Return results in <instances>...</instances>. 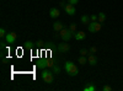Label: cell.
<instances>
[{"label":"cell","instance_id":"obj_1","mask_svg":"<svg viewBox=\"0 0 123 91\" xmlns=\"http://www.w3.org/2000/svg\"><path fill=\"white\" fill-rule=\"evenodd\" d=\"M64 69L69 76H76L79 74V69L73 62H65L64 63Z\"/></svg>","mask_w":123,"mask_h":91},{"label":"cell","instance_id":"obj_2","mask_svg":"<svg viewBox=\"0 0 123 91\" xmlns=\"http://www.w3.org/2000/svg\"><path fill=\"white\" fill-rule=\"evenodd\" d=\"M53 72L52 69H43L42 70V74H41V78L42 80L46 83V84H52L53 80H54V76H53Z\"/></svg>","mask_w":123,"mask_h":91},{"label":"cell","instance_id":"obj_3","mask_svg":"<svg viewBox=\"0 0 123 91\" xmlns=\"http://www.w3.org/2000/svg\"><path fill=\"white\" fill-rule=\"evenodd\" d=\"M101 28H102V24L98 22V21H91L87 25V30L90 32H92V33H96V32L101 31Z\"/></svg>","mask_w":123,"mask_h":91},{"label":"cell","instance_id":"obj_4","mask_svg":"<svg viewBox=\"0 0 123 91\" xmlns=\"http://www.w3.org/2000/svg\"><path fill=\"white\" fill-rule=\"evenodd\" d=\"M59 33H60V38L63 39L64 42H69V41H70V38L74 36V33L71 32L69 28H65V27H64L63 30H62V31H60Z\"/></svg>","mask_w":123,"mask_h":91},{"label":"cell","instance_id":"obj_5","mask_svg":"<svg viewBox=\"0 0 123 91\" xmlns=\"http://www.w3.org/2000/svg\"><path fill=\"white\" fill-rule=\"evenodd\" d=\"M57 50L59 53H68L70 50V46L68 43H59L57 46Z\"/></svg>","mask_w":123,"mask_h":91},{"label":"cell","instance_id":"obj_6","mask_svg":"<svg viewBox=\"0 0 123 91\" xmlns=\"http://www.w3.org/2000/svg\"><path fill=\"white\" fill-rule=\"evenodd\" d=\"M5 39H6V42L10 43V44H11V43H15V42H16V39H17V33H15V32L6 33Z\"/></svg>","mask_w":123,"mask_h":91},{"label":"cell","instance_id":"obj_7","mask_svg":"<svg viewBox=\"0 0 123 91\" xmlns=\"http://www.w3.org/2000/svg\"><path fill=\"white\" fill-rule=\"evenodd\" d=\"M64 11H65L68 15H70V16L75 15V14H76V9H75V5H71V4H68V5H65V7H64Z\"/></svg>","mask_w":123,"mask_h":91},{"label":"cell","instance_id":"obj_8","mask_svg":"<svg viewBox=\"0 0 123 91\" xmlns=\"http://www.w3.org/2000/svg\"><path fill=\"white\" fill-rule=\"evenodd\" d=\"M97 62H98V59H97V57H96L95 54H89V55H87V63H89L91 67H95V65L97 64Z\"/></svg>","mask_w":123,"mask_h":91},{"label":"cell","instance_id":"obj_9","mask_svg":"<svg viewBox=\"0 0 123 91\" xmlns=\"http://www.w3.org/2000/svg\"><path fill=\"white\" fill-rule=\"evenodd\" d=\"M49 16L52 17V18H58L60 16V11H59V9L57 7H52L49 10Z\"/></svg>","mask_w":123,"mask_h":91},{"label":"cell","instance_id":"obj_10","mask_svg":"<svg viewBox=\"0 0 123 91\" xmlns=\"http://www.w3.org/2000/svg\"><path fill=\"white\" fill-rule=\"evenodd\" d=\"M63 28H64V24H63V22H60V21L53 22V30H54L55 32H60Z\"/></svg>","mask_w":123,"mask_h":91},{"label":"cell","instance_id":"obj_11","mask_svg":"<svg viewBox=\"0 0 123 91\" xmlns=\"http://www.w3.org/2000/svg\"><path fill=\"white\" fill-rule=\"evenodd\" d=\"M74 38L76 41H83V39L86 38V33L84 31H79V32H75L74 33Z\"/></svg>","mask_w":123,"mask_h":91},{"label":"cell","instance_id":"obj_12","mask_svg":"<svg viewBox=\"0 0 123 91\" xmlns=\"http://www.w3.org/2000/svg\"><path fill=\"white\" fill-rule=\"evenodd\" d=\"M80 21H81V24L83 25H89L90 22H91V18H90V16L89 15H83L81 16V18H80Z\"/></svg>","mask_w":123,"mask_h":91},{"label":"cell","instance_id":"obj_13","mask_svg":"<svg viewBox=\"0 0 123 91\" xmlns=\"http://www.w3.org/2000/svg\"><path fill=\"white\" fill-rule=\"evenodd\" d=\"M37 65V68H39V69H46V68H48V60H46V62H43V60H39V62L36 64Z\"/></svg>","mask_w":123,"mask_h":91},{"label":"cell","instance_id":"obj_14","mask_svg":"<svg viewBox=\"0 0 123 91\" xmlns=\"http://www.w3.org/2000/svg\"><path fill=\"white\" fill-rule=\"evenodd\" d=\"M97 16H98V20H97L98 22L104 24V22L106 21V14H105V12H98V14H97Z\"/></svg>","mask_w":123,"mask_h":91},{"label":"cell","instance_id":"obj_15","mask_svg":"<svg viewBox=\"0 0 123 91\" xmlns=\"http://www.w3.org/2000/svg\"><path fill=\"white\" fill-rule=\"evenodd\" d=\"M78 63H79V64H81V65L86 64V63H87V59H86V57H85V55H80V57L78 58Z\"/></svg>","mask_w":123,"mask_h":91},{"label":"cell","instance_id":"obj_16","mask_svg":"<svg viewBox=\"0 0 123 91\" xmlns=\"http://www.w3.org/2000/svg\"><path fill=\"white\" fill-rule=\"evenodd\" d=\"M50 69H52V72H53L54 74H59V73H60V70H62V69H60V67H59L58 64H54Z\"/></svg>","mask_w":123,"mask_h":91},{"label":"cell","instance_id":"obj_17","mask_svg":"<svg viewBox=\"0 0 123 91\" xmlns=\"http://www.w3.org/2000/svg\"><path fill=\"white\" fill-rule=\"evenodd\" d=\"M95 90H96V87L92 85V84H89V85H86L84 87V91H95Z\"/></svg>","mask_w":123,"mask_h":91},{"label":"cell","instance_id":"obj_18","mask_svg":"<svg viewBox=\"0 0 123 91\" xmlns=\"http://www.w3.org/2000/svg\"><path fill=\"white\" fill-rule=\"evenodd\" d=\"M80 55H85V57H87L89 54H91L90 53V50H87V49H85V48H83V49H80Z\"/></svg>","mask_w":123,"mask_h":91},{"label":"cell","instance_id":"obj_19","mask_svg":"<svg viewBox=\"0 0 123 91\" xmlns=\"http://www.w3.org/2000/svg\"><path fill=\"white\" fill-rule=\"evenodd\" d=\"M24 47H25V48H27V49H31V48L33 47L32 41H26V42H25V44H24Z\"/></svg>","mask_w":123,"mask_h":91},{"label":"cell","instance_id":"obj_20","mask_svg":"<svg viewBox=\"0 0 123 91\" xmlns=\"http://www.w3.org/2000/svg\"><path fill=\"white\" fill-rule=\"evenodd\" d=\"M69 30L73 33H75L76 32V24H70V26H69Z\"/></svg>","mask_w":123,"mask_h":91},{"label":"cell","instance_id":"obj_21","mask_svg":"<svg viewBox=\"0 0 123 91\" xmlns=\"http://www.w3.org/2000/svg\"><path fill=\"white\" fill-rule=\"evenodd\" d=\"M6 36V31H5V28H0V37H5Z\"/></svg>","mask_w":123,"mask_h":91},{"label":"cell","instance_id":"obj_22","mask_svg":"<svg viewBox=\"0 0 123 91\" xmlns=\"http://www.w3.org/2000/svg\"><path fill=\"white\" fill-rule=\"evenodd\" d=\"M102 90H104V91H112V87L110 85H105L104 87H102Z\"/></svg>","mask_w":123,"mask_h":91},{"label":"cell","instance_id":"obj_23","mask_svg":"<svg viewBox=\"0 0 123 91\" xmlns=\"http://www.w3.org/2000/svg\"><path fill=\"white\" fill-rule=\"evenodd\" d=\"M90 18H91V21H97L98 16L97 15H90Z\"/></svg>","mask_w":123,"mask_h":91},{"label":"cell","instance_id":"obj_24","mask_svg":"<svg viewBox=\"0 0 123 91\" xmlns=\"http://www.w3.org/2000/svg\"><path fill=\"white\" fill-rule=\"evenodd\" d=\"M79 3V0H68V4H71V5H76Z\"/></svg>","mask_w":123,"mask_h":91},{"label":"cell","instance_id":"obj_25","mask_svg":"<svg viewBox=\"0 0 123 91\" xmlns=\"http://www.w3.org/2000/svg\"><path fill=\"white\" fill-rule=\"evenodd\" d=\"M89 50H90V53H91V54H94V53L97 52V48H96V47H91Z\"/></svg>","mask_w":123,"mask_h":91},{"label":"cell","instance_id":"obj_26","mask_svg":"<svg viewBox=\"0 0 123 91\" xmlns=\"http://www.w3.org/2000/svg\"><path fill=\"white\" fill-rule=\"evenodd\" d=\"M54 64H55V63L53 62V60H48V68H49V69L52 68V67H53Z\"/></svg>","mask_w":123,"mask_h":91},{"label":"cell","instance_id":"obj_27","mask_svg":"<svg viewBox=\"0 0 123 91\" xmlns=\"http://www.w3.org/2000/svg\"><path fill=\"white\" fill-rule=\"evenodd\" d=\"M59 5L64 9V7H65V1H60V3H59Z\"/></svg>","mask_w":123,"mask_h":91},{"label":"cell","instance_id":"obj_28","mask_svg":"<svg viewBox=\"0 0 123 91\" xmlns=\"http://www.w3.org/2000/svg\"><path fill=\"white\" fill-rule=\"evenodd\" d=\"M37 44H38V46H42V44H43V41H38Z\"/></svg>","mask_w":123,"mask_h":91}]
</instances>
